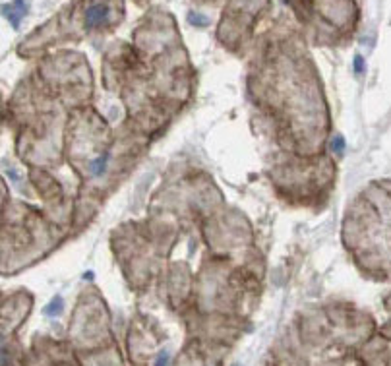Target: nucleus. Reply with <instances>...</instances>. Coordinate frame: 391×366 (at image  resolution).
I'll use <instances>...</instances> for the list:
<instances>
[{"instance_id":"nucleus-1","label":"nucleus","mask_w":391,"mask_h":366,"mask_svg":"<svg viewBox=\"0 0 391 366\" xmlns=\"http://www.w3.org/2000/svg\"><path fill=\"white\" fill-rule=\"evenodd\" d=\"M293 58L287 49L252 66L248 93L260 113L263 128L285 153L298 157L322 155L330 134V113L322 86L310 58Z\"/></svg>"},{"instance_id":"nucleus-2","label":"nucleus","mask_w":391,"mask_h":366,"mask_svg":"<svg viewBox=\"0 0 391 366\" xmlns=\"http://www.w3.org/2000/svg\"><path fill=\"white\" fill-rule=\"evenodd\" d=\"M149 138L136 128L114 132L91 105L70 113L64 130V155L79 180L74 227L86 225L87 217L118 186L136 163V151L148 148Z\"/></svg>"},{"instance_id":"nucleus-3","label":"nucleus","mask_w":391,"mask_h":366,"mask_svg":"<svg viewBox=\"0 0 391 366\" xmlns=\"http://www.w3.org/2000/svg\"><path fill=\"white\" fill-rule=\"evenodd\" d=\"M341 240L366 279L391 281V180H374L353 198Z\"/></svg>"},{"instance_id":"nucleus-4","label":"nucleus","mask_w":391,"mask_h":366,"mask_svg":"<svg viewBox=\"0 0 391 366\" xmlns=\"http://www.w3.org/2000/svg\"><path fill=\"white\" fill-rule=\"evenodd\" d=\"M275 190L295 206H312L314 201H325L333 188L335 165L323 155L298 157L285 165L271 169Z\"/></svg>"},{"instance_id":"nucleus-5","label":"nucleus","mask_w":391,"mask_h":366,"mask_svg":"<svg viewBox=\"0 0 391 366\" xmlns=\"http://www.w3.org/2000/svg\"><path fill=\"white\" fill-rule=\"evenodd\" d=\"M124 19V2L120 0H78L72 6L58 12V16L49 22V26L54 29L39 27V31H45L49 37L54 31L62 33L64 37H84L97 31L113 29ZM45 39V37H43ZM27 41H39V39H27Z\"/></svg>"},{"instance_id":"nucleus-6","label":"nucleus","mask_w":391,"mask_h":366,"mask_svg":"<svg viewBox=\"0 0 391 366\" xmlns=\"http://www.w3.org/2000/svg\"><path fill=\"white\" fill-rule=\"evenodd\" d=\"M167 362H169V355H161V357L157 358V362H155V366H167Z\"/></svg>"}]
</instances>
